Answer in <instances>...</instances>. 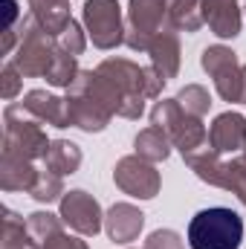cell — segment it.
<instances>
[{
	"mask_svg": "<svg viewBox=\"0 0 246 249\" xmlns=\"http://www.w3.org/2000/svg\"><path fill=\"white\" fill-rule=\"evenodd\" d=\"M96 72L113 87V93L119 99V119H130V122H136L145 113V105L151 99H159L162 87L168 84L151 64L139 67L136 61L122 58V55L105 58L96 67Z\"/></svg>",
	"mask_w": 246,
	"mask_h": 249,
	"instance_id": "6da1fadb",
	"label": "cell"
},
{
	"mask_svg": "<svg viewBox=\"0 0 246 249\" xmlns=\"http://www.w3.org/2000/svg\"><path fill=\"white\" fill-rule=\"evenodd\" d=\"M64 102L70 127H78L84 133H102L113 122V116H119V99L96 70H81L78 78L67 87Z\"/></svg>",
	"mask_w": 246,
	"mask_h": 249,
	"instance_id": "7a4b0ae2",
	"label": "cell"
},
{
	"mask_svg": "<svg viewBox=\"0 0 246 249\" xmlns=\"http://www.w3.org/2000/svg\"><path fill=\"white\" fill-rule=\"evenodd\" d=\"M185 241L191 249H241L244 217L229 206H211L188 220Z\"/></svg>",
	"mask_w": 246,
	"mask_h": 249,
	"instance_id": "3957f363",
	"label": "cell"
},
{
	"mask_svg": "<svg viewBox=\"0 0 246 249\" xmlns=\"http://www.w3.org/2000/svg\"><path fill=\"white\" fill-rule=\"evenodd\" d=\"M50 142L53 139H47L44 124L38 122L20 102H12V105L3 107V151L38 162V160L47 157Z\"/></svg>",
	"mask_w": 246,
	"mask_h": 249,
	"instance_id": "277c9868",
	"label": "cell"
},
{
	"mask_svg": "<svg viewBox=\"0 0 246 249\" xmlns=\"http://www.w3.org/2000/svg\"><path fill=\"white\" fill-rule=\"evenodd\" d=\"M151 124L165 130V136L183 157L209 145V127L203 124L200 116H191L188 110H183L177 99H159L151 107Z\"/></svg>",
	"mask_w": 246,
	"mask_h": 249,
	"instance_id": "5b68a950",
	"label": "cell"
},
{
	"mask_svg": "<svg viewBox=\"0 0 246 249\" xmlns=\"http://www.w3.org/2000/svg\"><path fill=\"white\" fill-rule=\"evenodd\" d=\"M200 67L209 78H214V90L229 105H246V64L238 53L223 44H211L200 53Z\"/></svg>",
	"mask_w": 246,
	"mask_h": 249,
	"instance_id": "8992f818",
	"label": "cell"
},
{
	"mask_svg": "<svg viewBox=\"0 0 246 249\" xmlns=\"http://www.w3.org/2000/svg\"><path fill=\"white\" fill-rule=\"evenodd\" d=\"M55 53H58V41L32 15H26L20 20V44L12 58L15 67L23 72V78H44Z\"/></svg>",
	"mask_w": 246,
	"mask_h": 249,
	"instance_id": "52a82bcc",
	"label": "cell"
},
{
	"mask_svg": "<svg viewBox=\"0 0 246 249\" xmlns=\"http://www.w3.org/2000/svg\"><path fill=\"white\" fill-rule=\"evenodd\" d=\"M168 3L165 0H127L124 44L133 53H148L159 32H168Z\"/></svg>",
	"mask_w": 246,
	"mask_h": 249,
	"instance_id": "ba28073f",
	"label": "cell"
},
{
	"mask_svg": "<svg viewBox=\"0 0 246 249\" xmlns=\"http://www.w3.org/2000/svg\"><path fill=\"white\" fill-rule=\"evenodd\" d=\"M87 38L96 50H116L124 44V18L119 0H84L81 9Z\"/></svg>",
	"mask_w": 246,
	"mask_h": 249,
	"instance_id": "9c48e42d",
	"label": "cell"
},
{
	"mask_svg": "<svg viewBox=\"0 0 246 249\" xmlns=\"http://www.w3.org/2000/svg\"><path fill=\"white\" fill-rule=\"evenodd\" d=\"M58 214L61 220L81 238H96L102 229H105V212H102V203L84 191V188H72L67 191L61 200H58Z\"/></svg>",
	"mask_w": 246,
	"mask_h": 249,
	"instance_id": "30bf717a",
	"label": "cell"
},
{
	"mask_svg": "<svg viewBox=\"0 0 246 249\" xmlns=\"http://www.w3.org/2000/svg\"><path fill=\"white\" fill-rule=\"evenodd\" d=\"M113 183H116V188H122L127 197L154 200L159 194V188H162V177L154 168V162H148V160H142L136 154H127L122 160H116Z\"/></svg>",
	"mask_w": 246,
	"mask_h": 249,
	"instance_id": "8fae6325",
	"label": "cell"
},
{
	"mask_svg": "<svg viewBox=\"0 0 246 249\" xmlns=\"http://www.w3.org/2000/svg\"><path fill=\"white\" fill-rule=\"evenodd\" d=\"M209 145L223 157H238L246 151V116L238 110L214 116V122L209 124Z\"/></svg>",
	"mask_w": 246,
	"mask_h": 249,
	"instance_id": "7c38bea8",
	"label": "cell"
},
{
	"mask_svg": "<svg viewBox=\"0 0 246 249\" xmlns=\"http://www.w3.org/2000/svg\"><path fill=\"white\" fill-rule=\"evenodd\" d=\"M145 229V212L133 203H113L105 212V232L113 244H133Z\"/></svg>",
	"mask_w": 246,
	"mask_h": 249,
	"instance_id": "4fadbf2b",
	"label": "cell"
},
{
	"mask_svg": "<svg viewBox=\"0 0 246 249\" xmlns=\"http://www.w3.org/2000/svg\"><path fill=\"white\" fill-rule=\"evenodd\" d=\"M203 20L220 41H235L244 26V12L238 0H200Z\"/></svg>",
	"mask_w": 246,
	"mask_h": 249,
	"instance_id": "5bb4252c",
	"label": "cell"
},
{
	"mask_svg": "<svg viewBox=\"0 0 246 249\" xmlns=\"http://www.w3.org/2000/svg\"><path fill=\"white\" fill-rule=\"evenodd\" d=\"M183 162L197 174V180H203L214 188L229 186V160H223V154H217L211 145H203V148L185 154Z\"/></svg>",
	"mask_w": 246,
	"mask_h": 249,
	"instance_id": "9a60e30c",
	"label": "cell"
},
{
	"mask_svg": "<svg viewBox=\"0 0 246 249\" xmlns=\"http://www.w3.org/2000/svg\"><path fill=\"white\" fill-rule=\"evenodd\" d=\"M41 124H50V127H70V116H67V102L61 96L50 93V90H29L23 93V102H20Z\"/></svg>",
	"mask_w": 246,
	"mask_h": 249,
	"instance_id": "2e32d148",
	"label": "cell"
},
{
	"mask_svg": "<svg viewBox=\"0 0 246 249\" xmlns=\"http://www.w3.org/2000/svg\"><path fill=\"white\" fill-rule=\"evenodd\" d=\"M148 55H151V67H154L165 81H171V78H177V75H180L183 50H180V38H177V32H174V29L159 32V35L151 41Z\"/></svg>",
	"mask_w": 246,
	"mask_h": 249,
	"instance_id": "e0dca14e",
	"label": "cell"
},
{
	"mask_svg": "<svg viewBox=\"0 0 246 249\" xmlns=\"http://www.w3.org/2000/svg\"><path fill=\"white\" fill-rule=\"evenodd\" d=\"M41 168H35L32 160H23L18 154L3 151L0 154V188L3 191H32Z\"/></svg>",
	"mask_w": 246,
	"mask_h": 249,
	"instance_id": "ac0fdd59",
	"label": "cell"
},
{
	"mask_svg": "<svg viewBox=\"0 0 246 249\" xmlns=\"http://www.w3.org/2000/svg\"><path fill=\"white\" fill-rule=\"evenodd\" d=\"M29 3V15L53 35L58 38L64 32V26L72 20L70 15V0H26Z\"/></svg>",
	"mask_w": 246,
	"mask_h": 249,
	"instance_id": "d6986e66",
	"label": "cell"
},
{
	"mask_svg": "<svg viewBox=\"0 0 246 249\" xmlns=\"http://www.w3.org/2000/svg\"><path fill=\"white\" fill-rule=\"evenodd\" d=\"M171 139L165 136V130H159V127H142L136 136H133V154L136 157H142V160H148V162H165L168 157H171Z\"/></svg>",
	"mask_w": 246,
	"mask_h": 249,
	"instance_id": "ffe728a7",
	"label": "cell"
},
{
	"mask_svg": "<svg viewBox=\"0 0 246 249\" xmlns=\"http://www.w3.org/2000/svg\"><path fill=\"white\" fill-rule=\"evenodd\" d=\"M81 160H84V154H81V148L75 142H70V139H53L50 151H47V157L41 162H44V168L67 177V174H75L81 168Z\"/></svg>",
	"mask_w": 246,
	"mask_h": 249,
	"instance_id": "44dd1931",
	"label": "cell"
},
{
	"mask_svg": "<svg viewBox=\"0 0 246 249\" xmlns=\"http://www.w3.org/2000/svg\"><path fill=\"white\" fill-rule=\"evenodd\" d=\"M168 3V26L174 32H200V26L206 23L203 20V6L200 0H165Z\"/></svg>",
	"mask_w": 246,
	"mask_h": 249,
	"instance_id": "7402d4cb",
	"label": "cell"
},
{
	"mask_svg": "<svg viewBox=\"0 0 246 249\" xmlns=\"http://www.w3.org/2000/svg\"><path fill=\"white\" fill-rule=\"evenodd\" d=\"M0 249H41L35 238L26 232V220L12 209H3V241Z\"/></svg>",
	"mask_w": 246,
	"mask_h": 249,
	"instance_id": "603a6c76",
	"label": "cell"
},
{
	"mask_svg": "<svg viewBox=\"0 0 246 249\" xmlns=\"http://www.w3.org/2000/svg\"><path fill=\"white\" fill-rule=\"evenodd\" d=\"M78 72H81V67H78V58L75 55H70V53H64L61 47H58V53H55V58L50 64V70H47V84L50 87H70L75 78H78Z\"/></svg>",
	"mask_w": 246,
	"mask_h": 249,
	"instance_id": "cb8c5ba5",
	"label": "cell"
},
{
	"mask_svg": "<svg viewBox=\"0 0 246 249\" xmlns=\"http://www.w3.org/2000/svg\"><path fill=\"white\" fill-rule=\"evenodd\" d=\"M64 226H67V223L61 220V214H53V212H32V214L26 217V232L35 238L38 247L47 244L50 238L61 235Z\"/></svg>",
	"mask_w": 246,
	"mask_h": 249,
	"instance_id": "d4e9b609",
	"label": "cell"
},
{
	"mask_svg": "<svg viewBox=\"0 0 246 249\" xmlns=\"http://www.w3.org/2000/svg\"><path fill=\"white\" fill-rule=\"evenodd\" d=\"M64 194H67V191H64V177L55 174V171H50V168H41L35 186L29 191V197H32L35 203H55V200H61Z\"/></svg>",
	"mask_w": 246,
	"mask_h": 249,
	"instance_id": "484cf974",
	"label": "cell"
},
{
	"mask_svg": "<svg viewBox=\"0 0 246 249\" xmlns=\"http://www.w3.org/2000/svg\"><path fill=\"white\" fill-rule=\"evenodd\" d=\"M174 99L183 105V110H188L191 116H200V119H203V116L209 113V107H211V96H209V90H206L203 84H185Z\"/></svg>",
	"mask_w": 246,
	"mask_h": 249,
	"instance_id": "4316f807",
	"label": "cell"
},
{
	"mask_svg": "<svg viewBox=\"0 0 246 249\" xmlns=\"http://www.w3.org/2000/svg\"><path fill=\"white\" fill-rule=\"evenodd\" d=\"M55 41H58V47H61L64 53H70V55H75V58H78V55L87 50V29L72 18V20L64 26V32L55 38Z\"/></svg>",
	"mask_w": 246,
	"mask_h": 249,
	"instance_id": "83f0119b",
	"label": "cell"
},
{
	"mask_svg": "<svg viewBox=\"0 0 246 249\" xmlns=\"http://www.w3.org/2000/svg\"><path fill=\"white\" fill-rule=\"evenodd\" d=\"M20 87H23V72L15 67V61H6L0 70V96L6 102H12L20 93Z\"/></svg>",
	"mask_w": 246,
	"mask_h": 249,
	"instance_id": "f1b7e54d",
	"label": "cell"
},
{
	"mask_svg": "<svg viewBox=\"0 0 246 249\" xmlns=\"http://www.w3.org/2000/svg\"><path fill=\"white\" fill-rule=\"evenodd\" d=\"M142 249H185V241L180 238V232L174 229H157L145 238Z\"/></svg>",
	"mask_w": 246,
	"mask_h": 249,
	"instance_id": "f546056e",
	"label": "cell"
},
{
	"mask_svg": "<svg viewBox=\"0 0 246 249\" xmlns=\"http://www.w3.org/2000/svg\"><path fill=\"white\" fill-rule=\"evenodd\" d=\"M41 249H90V244L81 241L78 235H67V232H61V235L50 238L47 244H41Z\"/></svg>",
	"mask_w": 246,
	"mask_h": 249,
	"instance_id": "4dcf8cb0",
	"label": "cell"
},
{
	"mask_svg": "<svg viewBox=\"0 0 246 249\" xmlns=\"http://www.w3.org/2000/svg\"><path fill=\"white\" fill-rule=\"evenodd\" d=\"M3 3H6V9H3V12H6V26H3V29H15V20L20 18L18 0H3Z\"/></svg>",
	"mask_w": 246,
	"mask_h": 249,
	"instance_id": "1f68e13d",
	"label": "cell"
},
{
	"mask_svg": "<svg viewBox=\"0 0 246 249\" xmlns=\"http://www.w3.org/2000/svg\"><path fill=\"white\" fill-rule=\"evenodd\" d=\"M244 12H246V3H244Z\"/></svg>",
	"mask_w": 246,
	"mask_h": 249,
	"instance_id": "d6a6232c",
	"label": "cell"
},
{
	"mask_svg": "<svg viewBox=\"0 0 246 249\" xmlns=\"http://www.w3.org/2000/svg\"><path fill=\"white\" fill-rule=\"evenodd\" d=\"M127 249H130V247H127Z\"/></svg>",
	"mask_w": 246,
	"mask_h": 249,
	"instance_id": "836d02e7",
	"label": "cell"
}]
</instances>
